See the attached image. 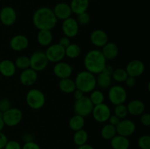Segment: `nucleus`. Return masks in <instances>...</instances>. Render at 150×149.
<instances>
[{"label":"nucleus","mask_w":150,"mask_h":149,"mask_svg":"<svg viewBox=\"0 0 150 149\" xmlns=\"http://www.w3.org/2000/svg\"><path fill=\"white\" fill-rule=\"evenodd\" d=\"M58 20L52 9L41 7L37 9L32 15V23L38 30H52L57 26Z\"/></svg>","instance_id":"nucleus-1"},{"label":"nucleus","mask_w":150,"mask_h":149,"mask_svg":"<svg viewBox=\"0 0 150 149\" xmlns=\"http://www.w3.org/2000/svg\"><path fill=\"white\" fill-rule=\"evenodd\" d=\"M107 61L101 51L92 49L88 51L83 58V65L86 71L94 74L102 72Z\"/></svg>","instance_id":"nucleus-2"},{"label":"nucleus","mask_w":150,"mask_h":149,"mask_svg":"<svg viewBox=\"0 0 150 149\" xmlns=\"http://www.w3.org/2000/svg\"><path fill=\"white\" fill-rule=\"evenodd\" d=\"M74 81L76 89L84 93H90L97 86L96 75L86 70L78 73Z\"/></svg>","instance_id":"nucleus-3"},{"label":"nucleus","mask_w":150,"mask_h":149,"mask_svg":"<svg viewBox=\"0 0 150 149\" xmlns=\"http://www.w3.org/2000/svg\"><path fill=\"white\" fill-rule=\"evenodd\" d=\"M26 102L32 110H40L45 104V96L43 92L38 89H32L26 95Z\"/></svg>","instance_id":"nucleus-4"},{"label":"nucleus","mask_w":150,"mask_h":149,"mask_svg":"<svg viewBox=\"0 0 150 149\" xmlns=\"http://www.w3.org/2000/svg\"><path fill=\"white\" fill-rule=\"evenodd\" d=\"M29 61L30 68L38 72L45 70L49 63L45 51H36L32 53L29 57Z\"/></svg>","instance_id":"nucleus-5"},{"label":"nucleus","mask_w":150,"mask_h":149,"mask_svg":"<svg viewBox=\"0 0 150 149\" xmlns=\"http://www.w3.org/2000/svg\"><path fill=\"white\" fill-rule=\"evenodd\" d=\"M108 97L112 105H117L125 104L127 98V93L125 89L120 85H114L109 88Z\"/></svg>","instance_id":"nucleus-6"},{"label":"nucleus","mask_w":150,"mask_h":149,"mask_svg":"<svg viewBox=\"0 0 150 149\" xmlns=\"http://www.w3.org/2000/svg\"><path fill=\"white\" fill-rule=\"evenodd\" d=\"M93 108L94 105L89 96H83L81 99L76 100L73 105V110L75 114L85 118L92 114Z\"/></svg>","instance_id":"nucleus-7"},{"label":"nucleus","mask_w":150,"mask_h":149,"mask_svg":"<svg viewBox=\"0 0 150 149\" xmlns=\"http://www.w3.org/2000/svg\"><path fill=\"white\" fill-rule=\"evenodd\" d=\"M2 119L5 126L14 127L18 125L23 119V112L20 109L10 108L2 113Z\"/></svg>","instance_id":"nucleus-8"},{"label":"nucleus","mask_w":150,"mask_h":149,"mask_svg":"<svg viewBox=\"0 0 150 149\" xmlns=\"http://www.w3.org/2000/svg\"><path fill=\"white\" fill-rule=\"evenodd\" d=\"M49 62L57 63L62 61L65 57V49L58 43L51 44L45 51Z\"/></svg>","instance_id":"nucleus-9"},{"label":"nucleus","mask_w":150,"mask_h":149,"mask_svg":"<svg viewBox=\"0 0 150 149\" xmlns=\"http://www.w3.org/2000/svg\"><path fill=\"white\" fill-rule=\"evenodd\" d=\"M92 115L95 121L100 124H103L108 121V118L111 115V110L110 107L107 104H100L94 105Z\"/></svg>","instance_id":"nucleus-10"},{"label":"nucleus","mask_w":150,"mask_h":149,"mask_svg":"<svg viewBox=\"0 0 150 149\" xmlns=\"http://www.w3.org/2000/svg\"><path fill=\"white\" fill-rule=\"evenodd\" d=\"M79 26L76 19L70 17L62 20V30L64 36L70 39L77 36L79 32Z\"/></svg>","instance_id":"nucleus-11"},{"label":"nucleus","mask_w":150,"mask_h":149,"mask_svg":"<svg viewBox=\"0 0 150 149\" xmlns=\"http://www.w3.org/2000/svg\"><path fill=\"white\" fill-rule=\"evenodd\" d=\"M136 124L133 121L127 118L120 120V123L116 126L117 134L126 137L133 135L136 131Z\"/></svg>","instance_id":"nucleus-12"},{"label":"nucleus","mask_w":150,"mask_h":149,"mask_svg":"<svg viewBox=\"0 0 150 149\" xmlns=\"http://www.w3.org/2000/svg\"><path fill=\"white\" fill-rule=\"evenodd\" d=\"M17 20L16 10L10 6H5L0 10V21L4 26H11Z\"/></svg>","instance_id":"nucleus-13"},{"label":"nucleus","mask_w":150,"mask_h":149,"mask_svg":"<svg viewBox=\"0 0 150 149\" xmlns=\"http://www.w3.org/2000/svg\"><path fill=\"white\" fill-rule=\"evenodd\" d=\"M54 75L59 79L68 78L73 74V67L70 64L64 61H59L54 64L53 68Z\"/></svg>","instance_id":"nucleus-14"},{"label":"nucleus","mask_w":150,"mask_h":149,"mask_svg":"<svg viewBox=\"0 0 150 149\" xmlns=\"http://www.w3.org/2000/svg\"><path fill=\"white\" fill-rule=\"evenodd\" d=\"M128 76L138 77L142 75L145 71V64L139 59H133L127 64L125 68Z\"/></svg>","instance_id":"nucleus-15"},{"label":"nucleus","mask_w":150,"mask_h":149,"mask_svg":"<svg viewBox=\"0 0 150 149\" xmlns=\"http://www.w3.org/2000/svg\"><path fill=\"white\" fill-rule=\"evenodd\" d=\"M9 45L13 51L20 52L24 51L29 47V41L27 37L25 35L16 34L10 39Z\"/></svg>","instance_id":"nucleus-16"},{"label":"nucleus","mask_w":150,"mask_h":149,"mask_svg":"<svg viewBox=\"0 0 150 149\" xmlns=\"http://www.w3.org/2000/svg\"><path fill=\"white\" fill-rule=\"evenodd\" d=\"M89 39L96 48H103L108 42V36L106 32L102 29H95L91 32Z\"/></svg>","instance_id":"nucleus-17"},{"label":"nucleus","mask_w":150,"mask_h":149,"mask_svg":"<svg viewBox=\"0 0 150 149\" xmlns=\"http://www.w3.org/2000/svg\"><path fill=\"white\" fill-rule=\"evenodd\" d=\"M52 10L57 20H64L71 17L73 14L70 4L65 2L58 3L54 6V9Z\"/></svg>","instance_id":"nucleus-18"},{"label":"nucleus","mask_w":150,"mask_h":149,"mask_svg":"<svg viewBox=\"0 0 150 149\" xmlns=\"http://www.w3.org/2000/svg\"><path fill=\"white\" fill-rule=\"evenodd\" d=\"M38 78V72L31 68L22 70L19 75V80L21 83L24 86H33L37 82Z\"/></svg>","instance_id":"nucleus-19"},{"label":"nucleus","mask_w":150,"mask_h":149,"mask_svg":"<svg viewBox=\"0 0 150 149\" xmlns=\"http://www.w3.org/2000/svg\"><path fill=\"white\" fill-rule=\"evenodd\" d=\"M128 114L133 116H139L143 114L145 111L144 103L139 99H133L127 105Z\"/></svg>","instance_id":"nucleus-20"},{"label":"nucleus","mask_w":150,"mask_h":149,"mask_svg":"<svg viewBox=\"0 0 150 149\" xmlns=\"http://www.w3.org/2000/svg\"><path fill=\"white\" fill-rule=\"evenodd\" d=\"M103 55L104 56L106 61H111L115 59L119 54V48L114 42H108L102 48Z\"/></svg>","instance_id":"nucleus-21"},{"label":"nucleus","mask_w":150,"mask_h":149,"mask_svg":"<svg viewBox=\"0 0 150 149\" xmlns=\"http://www.w3.org/2000/svg\"><path fill=\"white\" fill-rule=\"evenodd\" d=\"M16 67L11 60L4 59L0 61V73L5 77H11L16 72Z\"/></svg>","instance_id":"nucleus-22"},{"label":"nucleus","mask_w":150,"mask_h":149,"mask_svg":"<svg viewBox=\"0 0 150 149\" xmlns=\"http://www.w3.org/2000/svg\"><path fill=\"white\" fill-rule=\"evenodd\" d=\"M89 6V0H71L70 7L72 13L76 15L87 11Z\"/></svg>","instance_id":"nucleus-23"},{"label":"nucleus","mask_w":150,"mask_h":149,"mask_svg":"<svg viewBox=\"0 0 150 149\" xmlns=\"http://www.w3.org/2000/svg\"><path fill=\"white\" fill-rule=\"evenodd\" d=\"M110 144L113 149H129L130 145L128 137L116 134L111 140Z\"/></svg>","instance_id":"nucleus-24"},{"label":"nucleus","mask_w":150,"mask_h":149,"mask_svg":"<svg viewBox=\"0 0 150 149\" xmlns=\"http://www.w3.org/2000/svg\"><path fill=\"white\" fill-rule=\"evenodd\" d=\"M53 34L51 30H39L37 35L38 42L42 47H48L52 44Z\"/></svg>","instance_id":"nucleus-25"},{"label":"nucleus","mask_w":150,"mask_h":149,"mask_svg":"<svg viewBox=\"0 0 150 149\" xmlns=\"http://www.w3.org/2000/svg\"><path fill=\"white\" fill-rule=\"evenodd\" d=\"M58 86L59 90L64 93H73V91L76 89L74 80L70 77L61 79L59 82Z\"/></svg>","instance_id":"nucleus-26"},{"label":"nucleus","mask_w":150,"mask_h":149,"mask_svg":"<svg viewBox=\"0 0 150 149\" xmlns=\"http://www.w3.org/2000/svg\"><path fill=\"white\" fill-rule=\"evenodd\" d=\"M68 125L70 129L74 131L82 129L85 126V118L75 114L69 120Z\"/></svg>","instance_id":"nucleus-27"},{"label":"nucleus","mask_w":150,"mask_h":149,"mask_svg":"<svg viewBox=\"0 0 150 149\" xmlns=\"http://www.w3.org/2000/svg\"><path fill=\"white\" fill-rule=\"evenodd\" d=\"M112 78L111 76L105 74L104 73L100 72L96 77L97 86L102 89H107L110 88L112 84Z\"/></svg>","instance_id":"nucleus-28"},{"label":"nucleus","mask_w":150,"mask_h":149,"mask_svg":"<svg viewBox=\"0 0 150 149\" xmlns=\"http://www.w3.org/2000/svg\"><path fill=\"white\" fill-rule=\"evenodd\" d=\"M89 139V134L85 129L78 130L75 131L73 134V142L77 146H81L87 143Z\"/></svg>","instance_id":"nucleus-29"},{"label":"nucleus","mask_w":150,"mask_h":149,"mask_svg":"<svg viewBox=\"0 0 150 149\" xmlns=\"http://www.w3.org/2000/svg\"><path fill=\"white\" fill-rule=\"evenodd\" d=\"M116 134H117L116 127L110 124L104 125L100 130L101 137L105 140H111Z\"/></svg>","instance_id":"nucleus-30"},{"label":"nucleus","mask_w":150,"mask_h":149,"mask_svg":"<svg viewBox=\"0 0 150 149\" xmlns=\"http://www.w3.org/2000/svg\"><path fill=\"white\" fill-rule=\"evenodd\" d=\"M81 53V48L80 45L76 43H70V45L65 48V56L70 59L77 58Z\"/></svg>","instance_id":"nucleus-31"},{"label":"nucleus","mask_w":150,"mask_h":149,"mask_svg":"<svg viewBox=\"0 0 150 149\" xmlns=\"http://www.w3.org/2000/svg\"><path fill=\"white\" fill-rule=\"evenodd\" d=\"M127 77H128V74H127L125 69L120 68V67L114 69V72L111 74L112 80L120 83H125Z\"/></svg>","instance_id":"nucleus-32"},{"label":"nucleus","mask_w":150,"mask_h":149,"mask_svg":"<svg viewBox=\"0 0 150 149\" xmlns=\"http://www.w3.org/2000/svg\"><path fill=\"white\" fill-rule=\"evenodd\" d=\"M93 105H98L103 103L105 101V95L103 92L98 89H94L90 92V96H89Z\"/></svg>","instance_id":"nucleus-33"},{"label":"nucleus","mask_w":150,"mask_h":149,"mask_svg":"<svg viewBox=\"0 0 150 149\" xmlns=\"http://www.w3.org/2000/svg\"><path fill=\"white\" fill-rule=\"evenodd\" d=\"M16 69L21 70H24L28 68H30V61L29 57L26 56H20L16 59L14 62Z\"/></svg>","instance_id":"nucleus-34"},{"label":"nucleus","mask_w":150,"mask_h":149,"mask_svg":"<svg viewBox=\"0 0 150 149\" xmlns=\"http://www.w3.org/2000/svg\"><path fill=\"white\" fill-rule=\"evenodd\" d=\"M114 114L121 120L126 118V117L128 115L127 105L125 104H120V105H114Z\"/></svg>","instance_id":"nucleus-35"},{"label":"nucleus","mask_w":150,"mask_h":149,"mask_svg":"<svg viewBox=\"0 0 150 149\" xmlns=\"http://www.w3.org/2000/svg\"><path fill=\"white\" fill-rule=\"evenodd\" d=\"M138 145L141 149H150V137L148 134L141 136L138 140Z\"/></svg>","instance_id":"nucleus-36"},{"label":"nucleus","mask_w":150,"mask_h":149,"mask_svg":"<svg viewBox=\"0 0 150 149\" xmlns=\"http://www.w3.org/2000/svg\"><path fill=\"white\" fill-rule=\"evenodd\" d=\"M77 22L79 23V25L81 26H86L88 25L91 21V16L87 12L81 13L77 15V19H76Z\"/></svg>","instance_id":"nucleus-37"},{"label":"nucleus","mask_w":150,"mask_h":149,"mask_svg":"<svg viewBox=\"0 0 150 149\" xmlns=\"http://www.w3.org/2000/svg\"><path fill=\"white\" fill-rule=\"evenodd\" d=\"M11 108V102L7 98H2L0 99V112L3 113Z\"/></svg>","instance_id":"nucleus-38"},{"label":"nucleus","mask_w":150,"mask_h":149,"mask_svg":"<svg viewBox=\"0 0 150 149\" xmlns=\"http://www.w3.org/2000/svg\"><path fill=\"white\" fill-rule=\"evenodd\" d=\"M21 145L16 140H8L4 146V149H21Z\"/></svg>","instance_id":"nucleus-39"},{"label":"nucleus","mask_w":150,"mask_h":149,"mask_svg":"<svg viewBox=\"0 0 150 149\" xmlns=\"http://www.w3.org/2000/svg\"><path fill=\"white\" fill-rule=\"evenodd\" d=\"M140 122L144 127H149L150 125V115L148 112H144L140 115Z\"/></svg>","instance_id":"nucleus-40"},{"label":"nucleus","mask_w":150,"mask_h":149,"mask_svg":"<svg viewBox=\"0 0 150 149\" xmlns=\"http://www.w3.org/2000/svg\"><path fill=\"white\" fill-rule=\"evenodd\" d=\"M21 149H41L40 146L37 143L34 141L26 142L23 146L21 147Z\"/></svg>","instance_id":"nucleus-41"},{"label":"nucleus","mask_w":150,"mask_h":149,"mask_svg":"<svg viewBox=\"0 0 150 149\" xmlns=\"http://www.w3.org/2000/svg\"><path fill=\"white\" fill-rule=\"evenodd\" d=\"M71 43V42H70V39L69 37H61L59 39V42L58 44L59 45H61L62 47H63V48L65 49L66 48H67L68 45H70V44Z\"/></svg>","instance_id":"nucleus-42"},{"label":"nucleus","mask_w":150,"mask_h":149,"mask_svg":"<svg viewBox=\"0 0 150 149\" xmlns=\"http://www.w3.org/2000/svg\"><path fill=\"white\" fill-rule=\"evenodd\" d=\"M125 83L127 87L133 88L136 85V78L134 77H131V76H128Z\"/></svg>","instance_id":"nucleus-43"},{"label":"nucleus","mask_w":150,"mask_h":149,"mask_svg":"<svg viewBox=\"0 0 150 149\" xmlns=\"http://www.w3.org/2000/svg\"><path fill=\"white\" fill-rule=\"evenodd\" d=\"M120 118H118V117L117 116V115H115L114 114H111V116L109 117V118H108V124H111V125L114 126V127H116V126L117 125V124L120 123Z\"/></svg>","instance_id":"nucleus-44"},{"label":"nucleus","mask_w":150,"mask_h":149,"mask_svg":"<svg viewBox=\"0 0 150 149\" xmlns=\"http://www.w3.org/2000/svg\"><path fill=\"white\" fill-rule=\"evenodd\" d=\"M7 141L8 139L6 134H4L2 131H0V149H4Z\"/></svg>","instance_id":"nucleus-45"},{"label":"nucleus","mask_w":150,"mask_h":149,"mask_svg":"<svg viewBox=\"0 0 150 149\" xmlns=\"http://www.w3.org/2000/svg\"><path fill=\"white\" fill-rule=\"evenodd\" d=\"M114 68L112 67V66L110 65V64H106L105 65V67H104L102 72L104 73V74H108V75L111 76L113 72H114Z\"/></svg>","instance_id":"nucleus-46"},{"label":"nucleus","mask_w":150,"mask_h":149,"mask_svg":"<svg viewBox=\"0 0 150 149\" xmlns=\"http://www.w3.org/2000/svg\"><path fill=\"white\" fill-rule=\"evenodd\" d=\"M73 96H74L76 100H78V99H81V98H82L83 96H84V93H83L81 91L77 89L73 91Z\"/></svg>","instance_id":"nucleus-47"},{"label":"nucleus","mask_w":150,"mask_h":149,"mask_svg":"<svg viewBox=\"0 0 150 149\" xmlns=\"http://www.w3.org/2000/svg\"><path fill=\"white\" fill-rule=\"evenodd\" d=\"M23 140L26 142H29V141H33L32 140V135L30 134L29 133H26V134L23 135Z\"/></svg>","instance_id":"nucleus-48"},{"label":"nucleus","mask_w":150,"mask_h":149,"mask_svg":"<svg viewBox=\"0 0 150 149\" xmlns=\"http://www.w3.org/2000/svg\"><path fill=\"white\" fill-rule=\"evenodd\" d=\"M77 149H95V148L91 145L86 143V144L82 145L81 146H78Z\"/></svg>","instance_id":"nucleus-49"},{"label":"nucleus","mask_w":150,"mask_h":149,"mask_svg":"<svg viewBox=\"0 0 150 149\" xmlns=\"http://www.w3.org/2000/svg\"><path fill=\"white\" fill-rule=\"evenodd\" d=\"M4 127H5V124H4V121L2 119V116H0V131L4 129Z\"/></svg>","instance_id":"nucleus-50"},{"label":"nucleus","mask_w":150,"mask_h":149,"mask_svg":"<svg viewBox=\"0 0 150 149\" xmlns=\"http://www.w3.org/2000/svg\"><path fill=\"white\" fill-rule=\"evenodd\" d=\"M1 1V0H0V1Z\"/></svg>","instance_id":"nucleus-51"}]
</instances>
